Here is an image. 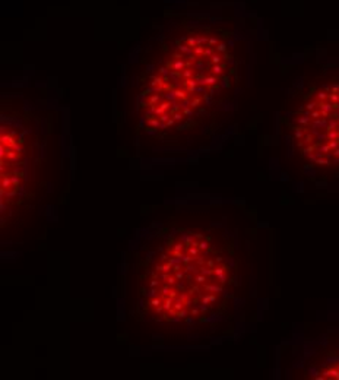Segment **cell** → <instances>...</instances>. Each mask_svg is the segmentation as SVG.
I'll return each mask as SVG.
<instances>
[{"label":"cell","instance_id":"1","mask_svg":"<svg viewBox=\"0 0 339 380\" xmlns=\"http://www.w3.org/2000/svg\"><path fill=\"white\" fill-rule=\"evenodd\" d=\"M238 82V57L228 32L179 24L148 48L134 83L139 127L161 143L206 138Z\"/></svg>","mask_w":339,"mask_h":380},{"label":"cell","instance_id":"4","mask_svg":"<svg viewBox=\"0 0 339 380\" xmlns=\"http://www.w3.org/2000/svg\"><path fill=\"white\" fill-rule=\"evenodd\" d=\"M294 151L319 170H339V78L314 83L288 117Z\"/></svg>","mask_w":339,"mask_h":380},{"label":"cell","instance_id":"2","mask_svg":"<svg viewBox=\"0 0 339 380\" xmlns=\"http://www.w3.org/2000/svg\"><path fill=\"white\" fill-rule=\"evenodd\" d=\"M234 259L215 231L181 225L164 230L136 259L138 308L158 323H205L233 293Z\"/></svg>","mask_w":339,"mask_h":380},{"label":"cell","instance_id":"5","mask_svg":"<svg viewBox=\"0 0 339 380\" xmlns=\"http://www.w3.org/2000/svg\"><path fill=\"white\" fill-rule=\"evenodd\" d=\"M316 377H319V379H339V361L329 363L327 367L320 370Z\"/></svg>","mask_w":339,"mask_h":380},{"label":"cell","instance_id":"3","mask_svg":"<svg viewBox=\"0 0 339 380\" xmlns=\"http://www.w3.org/2000/svg\"><path fill=\"white\" fill-rule=\"evenodd\" d=\"M47 136L40 117L28 108L13 104L2 105L0 124V196L2 222L15 221L29 211L35 199L41 161Z\"/></svg>","mask_w":339,"mask_h":380}]
</instances>
